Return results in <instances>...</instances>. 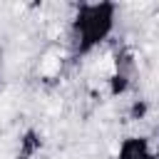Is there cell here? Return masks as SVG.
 Returning a JSON list of instances; mask_svg holds the SVG:
<instances>
[{"label": "cell", "mask_w": 159, "mask_h": 159, "mask_svg": "<svg viewBox=\"0 0 159 159\" xmlns=\"http://www.w3.org/2000/svg\"><path fill=\"white\" fill-rule=\"evenodd\" d=\"M70 62H72V55L65 42H47L35 60V80L40 84H55L65 75Z\"/></svg>", "instance_id": "cell-2"}, {"label": "cell", "mask_w": 159, "mask_h": 159, "mask_svg": "<svg viewBox=\"0 0 159 159\" xmlns=\"http://www.w3.org/2000/svg\"><path fill=\"white\" fill-rule=\"evenodd\" d=\"M114 159H157V147L147 134H127L119 139Z\"/></svg>", "instance_id": "cell-3"}, {"label": "cell", "mask_w": 159, "mask_h": 159, "mask_svg": "<svg viewBox=\"0 0 159 159\" xmlns=\"http://www.w3.org/2000/svg\"><path fill=\"white\" fill-rule=\"evenodd\" d=\"M117 12L119 7L109 0L80 2L75 7L67 22V40H65L72 60L92 57L104 47V42L114 35Z\"/></svg>", "instance_id": "cell-1"}, {"label": "cell", "mask_w": 159, "mask_h": 159, "mask_svg": "<svg viewBox=\"0 0 159 159\" xmlns=\"http://www.w3.org/2000/svg\"><path fill=\"white\" fill-rule=\"evenodd\" d=\"M2 70H5V52H2V47H0V77H2Z\"/></svg>", "instance_id": "cell-4"}]
</instances>
